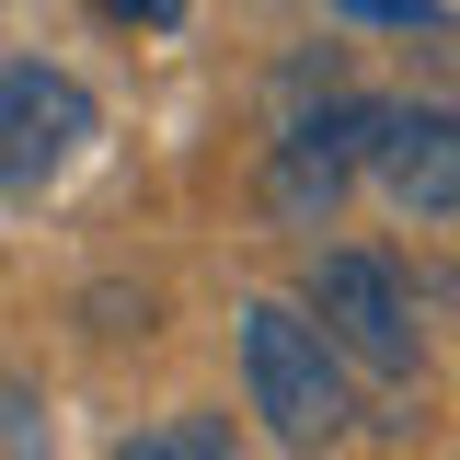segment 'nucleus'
I'll use <instances>...</instances> for the list:
<instances>
[{"mask_svg": "<svg viewBox=\"0 0 460 460\" xmlns=\"http://www.w3.org/2000/svg\"><path fill=\"white\" fill-rule=\"evenodd\" d=\"M242 392H253V414L277 426L288 449L345 438V357L323 345V323L299 299H253L242 311Z\"/></svg>", "mask_w": 460, "mask_h": 460, "instance_id": "obj_1", "label": "nucleus"}, {"mask_svg": "<svg viewBox=\"0 0 460 460\" xmlns=\"http://www.w3.org/2000/svg\"><path fill=\"white\" fill-rule=\"evenodd\" d=\"M299 311H311L323 345L357 357V368H414V299H402V277L380 253H323L311 288H299Z\"/></svg>", "mask_w": 460, "mask_h": 460, "instance_id": "obj_2", "label": "nucleus"}, {"mask_svg": "<svg viewBox=\"0 0 460 460\" xmlns=\"http://www.w3.org/2000/svg\"><path fill=\"white\" fill-rule=\"evenodd\" d=\"M368 172L402 219H460V115L449 104H380Z\"/></svg>", "mask_w": 460, "mask_h": 460, "instance_id": "obj_3", "label": "nucleus"}, {"mask_svg": "<svg viewBox=\"0 0 460 460\" xmlns=\"http://www.w3.org/2000/svg\"><path fill=\"white\" fill-rule=\"evenodd\" d=\"M93 138V93L69 69H0V184H47L69 150Z\"/></svg>", "mask_w": 460, "mask_h": 460, "instance_id": "obj_4", "label": "nucleus"}, {"mask_svg": "<svg viewBox=\"0 0 460 460\" xmlns=\"http://www.w3.org/2000/svg\"><path fill=\"white\" fill-rule=\"evenodd\" d=\"M115 460H230V426L219 414H162V426L115 438Z\"/></svg>", "mask_w": 460, "mask_h": 460, "instance_id": "obj_5", "label": "nucleus"}, {"mask_svg": "<svg viewBox=\"0 0 460 460\" xmlns=\"http://www.w3.org/2000/svg\"><path fill=\"white\" fill-rule=\"evenodd\" d=\"M0 460H58V438H47V414H35V392L0 402Z\"/></svg>", "mask_w": 460, "mask_h": 460, "instance_id": "obj_6", "label": "nucleus"}, {"mask_svg": "<svg viewBox=\"0 0 460 460\" xmlns=\"http://www.w3.org/2000/svg\"><path fill=\"white\" fill-rule=\"evenodd\" d=\"M323 12H357V23H438V0H323Z\"/></svg>", "mask_w": 460, "mask_h": 460, "instance_id": "obj_7", "label": "nucleus"}, {"mask_svg": "<svg viewBox=\"0 0 460 460\" xmlns=\"http://www.w3.org/2000/svg\"><path fill=\"white\" fill-rule=\"evenodd\" d=\"M93 12H138V23H184V0H93Z\"/></svg>", "mask_w": 460, "mask_h": 460, "instance_id": "obj_8", "label": "nucleus"}]
</instances>
